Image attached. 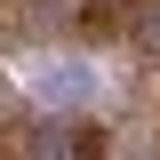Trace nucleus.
<instances>
[{
	"label": "nucleus",
	"instance_id": "obj_1",
	"mask_svg": "<svg viewBox=\"0 0 160 160\" xmlns=\"http://www.w3.org/2000/svg\"><path fill=\"white\" fill-rule=\"evenodd\" d=\"M32 88H40L48 104H80L96 80H88V64H48V72H32Z\"/></svg>",
	"mask_w": 160,
	"mask_h": 160
}]
</instances>
